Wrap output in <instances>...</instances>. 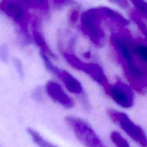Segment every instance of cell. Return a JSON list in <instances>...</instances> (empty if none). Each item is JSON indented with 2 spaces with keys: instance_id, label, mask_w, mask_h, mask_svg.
I'll list each match as a JSON object with an SVG mask.
<instances>
[{
  "instance_id": "1",
  "label": "cell",
  "mask_w": 147,
  "mask_h": 147,
  "mask_svg": "<svg viewBox=\"0 0 147 147\" xmlns=\"http://www.w3.org/2000/svg\"><path fill=\"white\" fill-rule=\"evenodd\" d=\"M106 17L100 7H94L86 10L80 17L82 32L98 47L103 45L106 37L103 21Z\"/></svg>"
},
{
  "instance_id": "2",
  "label": "cell",
  "mask_w": 147,
  "mask_h": 147,
  "mask_svg": "<svg viewBox=\"0 0 147 147\" xmlns=\"http://www.w3.org/2000/svg\"><path fill=\"white\" fill-rule=\"evenodd\" d=\"M65 122L85 147H107L94 129L83 119L70 116L65 118Z\"/></svg>"
},
{
  "instance_id": "3",
  "label": "cell",
  "mask_w": 147,
  "mask_h": 147,
  "mask_svg": "<svg viewBox=\"0 0 147 147\" xmlns=\"http://www.w3.org/2000/svg\"><path fill=\"white\" fill-rule=\"evenodd\" d=\"M108 116L119 126L132 140L141 147H147V136L141 126L136 124L127 114L115 109L107 110Z\"/></svg>"
},
{
  "instance_id": "4",
  "label": "cell",
  "mask_w": 147,
  "mask_h": 147,
  "mask_svg": "<svg viewBox=\"0 0 147 147\" xmlns=\"http://www.w3.org/2000/svg\"><path fill=\"white\" fill-rule=\"evenodd\" d=\"M0 10L17 24L21 34L28 41L30 40L28 23L30 14L23 1L14 0L2 1L0 2Z\"/></svg>"
},
{
  "instance_id": "5",
  "label": "cell",
  "mask_w": 147,
  "mask_h": 147,
  "mask_svg": "<svg viewBox=\"0 0 147 147\" xmlns=\"http://www.w3.org/2000/svg\"><path fill=\"white\" fill-rule=\"evenodd\" d=\"M63 55L70 65L76 70L87 74L94 81L103 86L104 89L110 84L103 68L98 63H86L83 61L73 53H63Z\"/></svg>"
},
{
  "instance_id": "6",
  "label": "cell",
  "mask_w": 147,
  "mask_h": 147,
  "mask_svg": "<svg viewBox=\"0 0 147 147\" xmlns=\"http://www.w3.org/2000/svg\"><path fill=\"white\" fill-rule=\"evenodd\" d=\"M40 55H41L46 68L50 73L57 76L63 82V85L65 86V88L69 92L75 95H77V96H81L83 104H86V106H88V99L85 96L84 90H83V88L80 82L76 78H75L73 75L67 72V70L60 69L57 67V66L54 65L51 62V59L50 57L43 54H40Z\"/></svg>"
},
{
  "instance_id": "7",
  "label": "cell",
  "mask_w": 147,
  "mask_h": 147,
  "mask_svg": "<svg viewBox=\"0 0 147 147\" xmlns=\"http://www.w3.org/2000/svg\"><path fill=\"white\" fill-rule=\"evenodd\" d=\"M108 96L117 105L123 109H129L134 103V95L131 87L121 80L109 84L106 89Z\"/></svg>"
},
{
  "instance_id": "8",
  "label": "cell",
  "mask_w": 147,
  "mask_h": 147,
  "mask_svg": "<svg viewBox=\"0 0 147 147\" xmlns=\"http://www.w3.org/2000/svg\"><path fill=\"white\" fill-rule=\"evenodd\" d=\"M47 96L54 102L58 103L65 109L74 107V100L63 90V87L58 83L53 80H49L45 88Z\"/></svg>"
},
{
  "instance_id": "9",
  "label": "cell",
  "mask_w": 147,
  "mask_h": 147,
  "mask_svg": "<svg viewBox=\"0 0 147 147\" xmlns=\"http://www.w3.org/2000/svg\"><path fill=\"white\" fill-rule=\"evenodd\" d=\"M32 37L34 42L40 48V54H43L47 56L50 59H55V55L53 53L50 46L47 44L45 36L42 30V22L40 19L34 18L32 23Z\"/></svg>"
},
{
  "instance_id": "10",
  "label": "cell",
  "mask_w": 147,
  "mask_h": 147,
  "mask_svg": "<svg viewBox=\"0 0 147 147\" xmlns=\"http://www.w3.org/2000/svg\"><path fill=\"white\" fill-rule=\"evenodd\" d=\"M131 52L136 64L147 72V42L146 40L132 37Z\"/></svg>"
},
{
  "instance_id": "11",
  "label": "cell",
  "mask_w": 147,
  "mask_h": 147,
  "mask_svg": "<svg viewBox=\"0 0 147 147\" xmlns=\"http://www.w3.org/2000/svg\"><path fill=\"white\" fill-rule=\"evenodd\" d=\"M100 8L106 20L111 21L121 29L126 28L127 25L129 24V20L116 10L107 7H100Z\"/></svg>"
},
{
  "instance_id": "12",
  "label": "cell",
  "mask_w": 147,
  "mask_h": 147,
  "mask_svg": "<svg viewBox=\"0 0 147 147\" xmlns=\"http://www.w3.org/2000/svg\"><path fill=\"white\" fill-rule=\"evenodd\" d=\"M75 42H76V39L73 34L69 32H62L61 34H60V38L58 39L59 48L61 53H73Z\"/></svg>"
},
{
  "instance_id": "13",
  "label": "cell",
  "mask_w": 147,
  "mask_h": 147,
  "mask_svg": "<svg viewBox=\"0 0 147 147\" xmlns=\"http://www.w3.org/2000/svg\"><path fill=\"white\" fill-rule=\"evenodd\" d=\"M27 131L33 142L38 147H58L57 145L54 144L45 139L38 131L32 128H28L27 129Z\"/></svg>"
},
{
  "instance_id": "14",
  "label": "cell",
  "mask_w": 147,
  "mask_h": 147,
  "mask_svg": "<svg viewBox=\"0 0 147 147\" xmlns=\"http://www.w3.org/2000/svg\"><path fill=\"white\" fill-rule=\"evenodd\" d=\"M111 139L116 147H131L126 139L117 131H112Z\"/></svg>"
},
{
  "instance_id": "15",
  "label": "cell",
  "mask_w": 147,
  "mask_h": 147,
  "mask_svg": "<svg viewBox=\"0 0 147 147\" xmlns=\"http://www.w3.org/2000/svg\"><path fill=\"white\" fill-rule=\"evenodd\" d=\"M131 3L135 7L134 11L143 20L147 21V2L144 1H132Z\"/></svg>"
},
{
  "instance_id": "16",
  "label": "cell",
  "mask_w": 147,
  "mask_h": 147,
  "mask_svg": "<svg viewBox=\"0 0 147 147\" xmlns=\"http://www.w3.org/2000/svg\"><path fill=\"white\" fill-rule=\"evenodd\" d=\"M27 8H34L40 10H47L49 4L46 1H22Z\"/></svg>"
},
{
  "instance_id": "17",
  "label": "cell",
  "mask_w": 147,
  "mask_h": 147,
  "mask_svg": "<svg viewBox=\"0 0 147 147\" xmlns=\"http://www.w3.org/2000/svg\"><path fill=\"white\" fill-rule=\"evenodd\" d=\"M79 17V9L77 7H73L71 10L70 11L68 15V19L70 22L72 24H75L78 20Z\"/></svg>"
},
{
  "instance_id": "18",
  "label": "cell",
  "mask_w": 147,
  "mask_h": 147,
  "mask_svg": "<svg viewBox=\"0 0 147 147\" xmlns=\"http://www.w3.org/2000/svg\"><path fill=\"white\" fill-rule=\"evenodd\" d=\"M0 58L3 62H7L9 60L8 47L4 45L0 47Z\"/></svg>"
},
{
  "instance_id": "19",
  "label": "cell",
  "mask_w": 147,
  "mask_h": 147,
  "mask_svg": "<svg viewBox=\"0 0 147 147\" xmlns=\"http://www.w3.org/2000/svg\"><path fill=\"white\" fill-rule=\"evenodd\" d=\"M14 64L15 65V67L17 68L20 76H24V69H23L22 63L20 61V60H19V59H14Z\"/></svg>"
},
{
  "instance_id": "20",
  "label": "cell",
  "mask_w": 147,
  "mask_h": 147,
  "mask_svg": "<svg viewBox=\"0 0 147 147\" xmlns=\"http://www.w3.org/2000/svg\"><path fill=\"white\" fill-rule=\"evenodd\" d=\"M114 3H117L118 4H119V5L121 6V7H122L123 8H127V7H129V2L126 1H116V2Z\"/></svg>"
},
{
  "instance_id": "21",
  "label": "cell",
  "mask_w": 147,
  "mask_h": 147,
  "mask_svg": "<svg viewBox=\"0 0 147 147\" xmlns=\"http://www.w3.org/2000/svg\"><path fill=\"white\" fill-rule=\"evenodd\" d=\"M34 98L37 99L38 100H40V99L41 98V93H40V90L35 91V93H34Z\"/></svg>"
}]
</instances>
